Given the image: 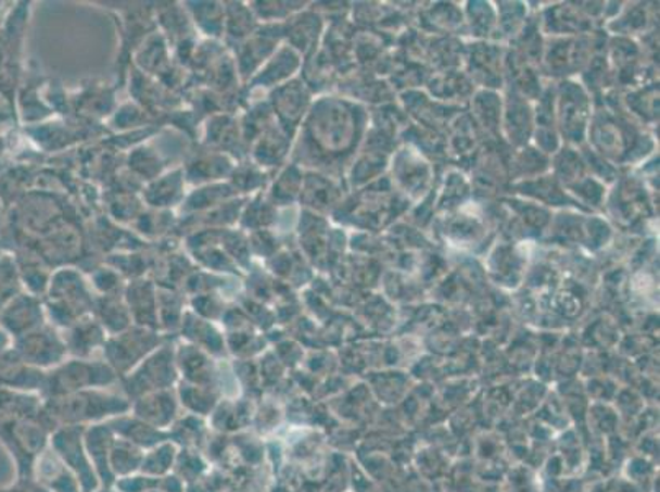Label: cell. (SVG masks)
Wrapping results in <instances>:
<instances>
[{
	"instance_id": "obj_1",
	"label": "cell",
	"mask_w": 660,
	"mask_h": 492,
	"mask_svg": "<svg viewBox=\"0 0 660 492\" xmlns=\"http://www.w3.org/2000/svg\"><path fill=\"white\" fill-rule=\"evenodd\" d=\"M181 173H173L163 181L155 182L147 192V199L153 205H172L181 194Z\"/></svg>"
},
{
	"instance_id": "obj_2",
	"label": "cell",
	"mask_w": 660,
	"mask_h": 492,
	"mask_svg": "<svg viewBox=\"0 0 660 492\" xmlns=\"http://www.w3.org/2000/svg\"><path fill=\"white\" fill-rule=\"evenodd\" d=\"M14 269L11 260H4V262L0 263V295L14 291L15 282H17Z\"/></svg>"
}]
</instances>
